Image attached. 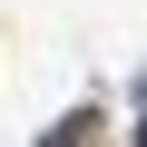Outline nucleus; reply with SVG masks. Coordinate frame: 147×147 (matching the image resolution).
Here are the masks:
<instances>
[{
  "instance_id": "f257e3e1",
  "label": "nucleus",
  "mask_w": 147,
  "mask_h": 147,
  "mask_svg": "<svg viewBox=\"0 0 147 147\" xmlns=\"http://www.w3.org/2000/svg\"><path fill=\"white\" fill-rule=\"evenodd\" d=\"M137 137H147V127H137Z\"/></svg>"
}]
</instances>
